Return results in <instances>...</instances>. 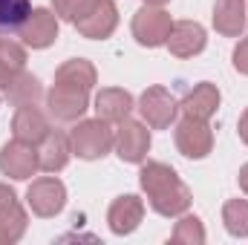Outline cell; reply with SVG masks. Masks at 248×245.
Instances as JSON below:
<instances>
[{"label": "cell", "mask_w": 248, "mask_h": 245, "mask_svg": "<svg viewBox=\"0 0 248 245\" xmlns=\"http://www.w3.org/2000/svg\"><path fill=\"white\" fill-rule=\"evenodd\" d=\"M119 26V6L113 0H93V6L75 20V29L90 41H104Z\"/></svg>", "instance_id": "8"}, {"label": "cell", "mask_w": 248, "mask_h": 245, "mask_svg": "<svg viewBox=\"0 0 248 245\" xmlns=\"http://www.w3.org/2000/svg\"><path fill=\"white\" fill-rule=\"evenodd\" d=\"M147 6H165V3H170V0H144Z\"/></svg>", "instance_id": "32"}, {"label": "cell", "mask_w": 248, "mask_h": 245, "mask_svg": "<svg viewBox=\"0 0 248 245\" xmlns=\"http://www.w3.org/2000/svg\"><path fill=\"white\" fill-rule=\"evenodd\" d=\"M246 15H248V9H246Z\"/></svg>", "instance_id": "33"}, {"label": "cell", "mask_w": 248, "mask_h": 245, "mask_svg": "<svg viewBox=\"0 0 248 245\" xmlns=\"http://www.w3.org/2000/svg\"><path fill=\"white\" fill-rule=\"evenodd\" d=\"M46 104H49V113L58 122H78L90 110V90L55 81V87L46 92Z\"/></svg>", "instance_id": "9"}, {"label": "cell", "mask_w": 248, "mask_h": 245, "mask_svg": "<svg viewBox=\"0 0 248 245\" xmlns=\"http://www.w3.org/2000/svg\"><path fill=\"white\" fill-rule=\"evenodd\" d=\"M217 107H219V90L211 81L196 84L185 98H182V104H179V110L185 113L187 119H202V122H208L217 113Z\"/></svg>", "instance_id": "17"}, {"label": "cell", "mask_w": 248, "mask_h": 245, "mask_svg": "<svg viewBox=\"0 0 248 245\" xmlns=\"http://www.w3.org/2000/svg\"><path fill=\"white\" fill-rule=\"evenodd\" d=\"M237 179H240V187H243V193L248 196V162L243 165V168H240V176H237Z\"/></svg>", "instance_id": "31"}, {"label": "cell", "mask_w": 248, "mask_h": 245, "mask_svg": "<svg viewBox=\"0 0 248 245\" xmlns=\"http://www.w3.org/2000/svg\"><path fill=\"white\" fill-rule=\"evenodd\" d=\"M26 225H29V216H26V211L17 199L3 205L0 208V245H12L17 240H23Z\"/></svg>", "instance_id": "19"}, {"label": "cell", "mask_w": 248, "mask_h": 245, "mask_svg": "<svg viewBox=\"0 0 248 245\" xmlns=\"http://www.w3.org/2000/svg\"><path fill=\"white\" fill-rule=\"evenodd\" d=\"M29 12H32L29 0H0V32L20 29Z\"/></svg>", "instance_id": "24"}, {"label": "cell", "mask_w": 248, "mask_h": 245, "mask_svg": "<svg viewBox=\"0 0 248 245\" xmlns=\"http://www.w3.org/2000/svg\"><path fill=\"white\" fill-rule=\"evenodd\" d=\"M0 63L9 66L12 72H23L26 69V49H23V44L0 38Z\"/></svg>", "instance_id": "25"}, {"label": "cell", "mask_w": 248, "mask_h": 245, "mask_svg": "<svg viewBox=\"0 0 248 245\" xmlns=\"http://www.w3.org/2000/svg\"><path fill=\"white\" fill-rule=\"evenodd\" d=\"M234 69L240 75H248V38H243L237 46H234Z\"/></svg>", "instance_id": "27"}, {"label": "cell", "mask_w": 248, "mask_h": 245, "mask_svg": "<svg viewBox=\"0 0 248 245\" xmlns=\"http://www.w3.org/2000/svg\"><path fill=\"white\" fill-rule=\"evenodd\" d=\"M26 205L32 208L35 216L49 219V216H55V214L63 211V205H66V187L55 176H41V179H35V182L29 184Z\"/></svg>", "instance_id": "5"}, {"label": "cell", "mask_w": 248, "mask_h": 245, "mask_svg": "<svg viewBox=\"0 0 248 245\" xmlns=\"http://www.w3.org/2000/svg\"><path fill=\"white\" fill-rule=\"evenodd\" d=\"M205 44H208V35H205L202 23H196V20H179V23H173L165 46L176 58H193V55H199L205 49Z\"/></svg>", "instance_id": "13"}, {"label": "cell", "mask_w": 248, "mask_h": 245, "mask_svg": "<svg viewBox=\"0 0 248 245\" xmlns=\"http://www.w3.org/2000/svg\"><path fill=\"white\" fill-rule=\"evenodd\" d=\"M20 41L32 49H46L55 44L58 38V15L49 9H32L29 17L23 20V26L17 29Z\"/></svg>", "instance_id": "11"}, {"label": "cell", "mask_w": 248, "mask_h": 245, "mask_svg": "<svg viewBox=\"0 0 248 245\" xmlns=\"http://www.w3.org/2000/svg\"><path fill=\"white\" fill-rule=\"evenodd\" d=\"M176 245H202L205 243V228H202V219L199 216H190V214H182L176 228H173V237H170Z\"/></svg>", "instance_id": "23"}, {"label": "cell", "mask_w": 248, "mask_h": 245, "mask_svg": "<svg viewBox=\"0 0 248 245\" xmlns=\"http://www.w3.org/2000/svg\"><path fill=\"white\" fill-rule=\"evenodd\" d=\"M0 170H3V176L17 179V182L32 179L41 170V165H38V147L29 144V141H20V138L3 144V150H0Z\"/></svg>", "instance_id": "6"}, {"label": "cell", "mask_w": 248, "mask_h": 245, "mask_svg": "<svg viewBox=\"0 0 248 245\" xmlns=\"http://www.w3.org/2000/svg\"><path fill=\"white\" fill-rule=\"evenodd\" d=\"M144 219V199H139L136 193H124L119 199H113L110 211H107V225L113 234L127 237L133 234Z\"/></svg>", "instance_id": "12"}, {"label": "cell", "mask_w": 248, "mask_h": 245, "mask_svg": "<svg viewBox=\"0 0 248 245\" xmlns=\"http://www.w3.org/2000/svg\"><path fill=\"white\" fill-rule=\"evenodd\" d=\"M69 144L78 159H104L116 147V130L104 119H78V124L69 130Z\"/></svg>", "instance_id": "2"}, {"label": "cell", "mask_w": 248, "mask_h": 245, "mask_svg": "<svg viewBox=\"0 0 248 245\" xmlns=\"http://www.w3.org/2000/svg\"><path fill=\"white\" fill-rule=\"evenodd\" d=\"M222 222L231 237H248V199H228L222 205Z\"/></svg>", "instance_id": "22"}, {"label": "cell", "mask_w": 248, "mask_h": 245, "mask_svg": "<svg viewBox=\"0 0 248 245\" xmlns=\"http://www.w3.org/2000/svg\"><path fill=\"white\" fill-rule=\"evenodd\" d=\"M130 110H133V95L127 90H122V87H104L95 95V113L104 122L119 124L130 116Z\"/></svg>", "instance_id": "18"}, {"label": "cell", "mask_w": 248, "mask_h": 245, "mask_svg": "<svg viewBox=\"0 0 248 245\" xmlns=\"http://www.w3.org/2000/svg\"><path fill=\"white\" fill-rule=\"evenodd\" d=\"M173 29V20L170 15L162 9V6H141L136 15H133V38L147 46V49H156V46H165L168 44V35Z\"/></svg>", "instance_id": "3"}, {"label": "cell", "mask_w": 248, "mask_h": 245, "mask_svg": "<svg viewBox=\"0 0 248 245\" xmlns=\"http://www.w3.org/2000/svg\"><path fill=\"white\" fill-rule=\"evenodd\" d=\"M248 26L246 0H217L214 3V29L225 38H243Z\"/></svg>", "instance_id": "16"}, {"label": "cell", "mask_w": 248, "mask_h": 245, "mask_svg": "<svg viewBox=\"0 0 248 245\" xmlns=\"http://www.w3.org/2000/svg\"><path fill=\"white\" fill-rule=\"evenodd\" d=\"M49 119L41 113L38 104H20L15 110V119H12V133L15 138L20 141H29V144H41L49 133Z\"/></svg>", "instance_id": "14"}, {"label": "cell", "mask_w": 248, "mask_h": 245, "mask_svg": "<svg viewBox=\"0 0 248 245\" xmlns=\"http://www.w3.org/2000/svg\"><path fill=\"white\" fill-rule=\"evenodd\" d=\"M139 113L147 127L153 130H168L176 113H179V101L165 90V87H147L139 98Z\"/></svg>", "instance_id": "4"}, {"label": "cell", "mask_w": 248, "mask_h": 245, "mask_svg": "<svg viewBox=\"0 0 248 245\" xmlns=\"http://www.w3.org/2000/svg\"><path fill=\"white\" fill-rule=\"evenodd\" d=\"M6 95H9V101L12 104H38V98L44 95V90H41V81L35 78V75H29V72H20V75H15V81H12V87L6 90Z\"/></svg>", "instance_id": "21"}, {"label": "cell", "mask_w": 248, "mask_h": 245, "mask_svg": "<svg viewBox=\"0 0 248 245\" xmlns=\"http://www.w3.org/2000/svg\"><path fill=\"white\" fill-rule=\"evenodd\" d=\"M147 150H150V130L141 122H133V119L119 122V130H116L119 159L127 165H141L147 159Z\"/></svg>", "instance_id": "10"}, {"label": "cell", "mask_w": 248, "mask_h": 245, "mask_svg": "<svg viewBox=\"0 0 248 245\" xmlns=\"http://www.w3.org/2000/svg\"><path fill=\"white\" fill-rule=\"evenodd\" d=\"M139 184H141L150 208L159 216H182V214H187V208L193 202L190 187L165 162H147L139 173Z\"/></svg>", "instance_id": "1"}, {"label": "cell", "mask_w": 248, "mask_h": 245, "mask_svg": "<svg viewBox=\"0 0 248 245\" xmlns=\"http://www.w3.org/2000/svg\"><path fill=\"white\" fill-rule=\"evenodd\" d=\"M55 81L58 84H69V87H81V90H93L95 81H98V72L87 58H72V61L61 63L55 69Z\"/></svg>", "instance_id": "20"}, {"label": "cell", "mask_w": 248, "mask_h": 245, "mask_svg": "<svg viewBox=\"0 0 248 245\" xmlns=\"http://www.w3.org/2000/svg\"><path fill=\"white\" fill-rule=\"evenodd\" d=\"M69 156H72V144H69V136H63L58 130H49L46 138L38 144V165L44 173H58L69 165Z\"/></svg>", "instance_id": "15"}, {"label": "cell", "mask_w": 248, "mask_h": 245, "mask_svg": "<svg viewBox=\"0 0 248 245\" xmlns=\"http://www.w3.org/2000/svg\"><path fill=\"white\" fill-rule=\"evenodd\" d=\"M15 199H17V196H15V190H12L9 184L0 182V208H3V205H9V202H15Z\"/></svg>", "instance_id": "29"}, {"label": "cell", "mask_w": 248, "mask_h": 245, "mask_svg": "<svg viewBox=\"0 0 248 245\" xmlns=\"http://www.w3.org/2000/svg\"><path fill=\"white\" fill-rule=\"evenodd\" d=\"M173 138H176V150L185 159H205L214 150V130L202 119H187L185 116L176 124Z\"/></svg>", "instance_id": "7"}, {"label": "cell", "mask_w": 248, "mask_h": 245, "mask_svg": "<svg viewBox=\"0 0 248 245\" xmlns=\"http://www.w3.org/2000/svg\"><path fill=\"white\" fill-rule=\"evenodd\" d=\"M90 6H93V0H52L55 15H58L61 20H69V23H75Z\"/></svg>", "instance_id": "26"}, {"label": "cell", "mask_w": 248, "mask_h": 245, "mask_svg": "<svg viewBox=\"0 0 248 245\" xmlns=\"http://www.w3.org/2000/svg\"><path fill=\"white\" fill-rule=\"evenodd\" d=\"M237 130H240V138L248 144V107H246V113L240 116V124H237Z\"/></svg>", "instance_id": "30"}, {"label": "cell", "mask_w": 248, "mask_h": 245, "mask_svg": "<svg viewBox=\"0 0 248 245\" xmlns=\"http://www.w3.org/2000/svg\"><path fill=\"white\" fill-rule=\"evenodd\" d=\"M15 75H20V72H12L9 66H3V63H0V92H6V90L12 87V81H15Z\"/></svg>", "instance_id": "28"}]
</instances>
